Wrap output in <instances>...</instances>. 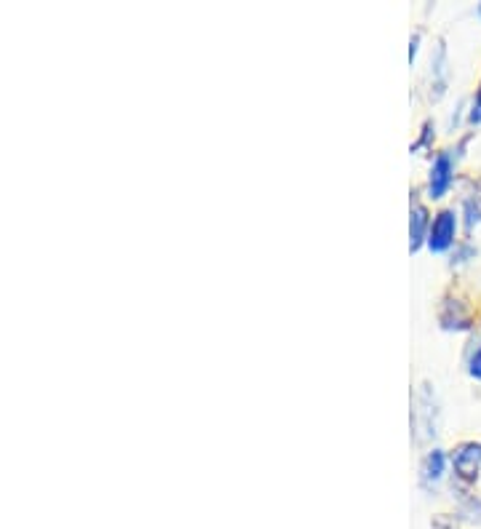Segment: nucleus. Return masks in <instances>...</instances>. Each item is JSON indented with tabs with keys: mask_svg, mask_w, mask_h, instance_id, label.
<instances>
[{
	"mask_svg": "<svg viewBox=\"0 0 481 529\" xmlns=\"http://www.w3.org/2000/svg\"><path fill=\"white\" fill-rule=\"evenodd\" d=\"M441 324H444V329H468V316L460 308V302H447V308L441 313Z\"/></svg>",
	"mask_w": 481,
	"mask_h": 529,
	"instance_id": "obj_5",
	"label": "nucleus"
},
{
	"mask_svg": "<svg viewBox=\"0 0 481 529\" xmlns=\"http://www.w3.org/2000/svg\"><path fill=\"white\" fill-rule=\"evenodd\" d=\"M465 222H468V228H473L476 222H481V198L471 196L465 201Z\"/></svg>",
	"mask_w": 481,
	"mask_h": 529,
	"instance_id": "obj_7",
	"label": "nucleus"
},
{
	"mask_svg": "<svg viewBox=\"0 0 481 529\" xmlns=\"http://www.w3.org/2000/svg\"><path fill=\"white\" fill-rule=\"evenodd\" d=\"M441 473H444V455H441L439 449H433L431 455L425 457L423 479L425 481H439Z\"/></svg>",
	"mask_w": 481,
	"mask_h": 529,
	"instance_id": "obj_6",
	"label": "nucleus"
},
{
	"mask_svg": "<svg viewBox=\"0 0 481 529\" xmlns=\"http://www.w3.org/2000/svg\"><path fill=\"white\" fill-rule=\"evenodd\" d=\"M425 230H428V212L425 206H412V220H409V249L417 252L425 241Z\"/></svg>",
	"mask_w": 481,
	"mask_h": 529,
	"instance_id": "obj_4",
	"label": "nucleus"
},
{
	"mask_svg": "<svg viewBox=\"0 0 481 529\" xmlns=\"http://www.w3.org/2000/svg\"><path fill=\"white\" fill-rule=\"evenodd\" d=\"M452 465H455V473L463 481L476 479L481 468V444H463V447L455 452Z\"/></svg>",
	"mask_w": 481,
	"mask_h": 529,
	"instance_id": "obj_2",
	"label": "nucleus"
},
{
	"mask_svg": "<svg viewBox=\"0 0 481 529\" xmlns=\"http://www.w3.org/2000/svg\"><path fill=\"white\" fill-rule=\"evenodd\" d=\"M471 121L473 123H481V89H479V94H476V102H473Z\"/></svg>",
	"mask_w": 481,
	"mask_h": 529,
	"instance_id": "obj_9",
	"label": "nucleus"
},
{
	"mask_svg": "<svg viewBox=\"0 0 481 529\" xmlns=\"http://www.w3.org/2000/svg\"><path fill=\"white\" fill-rule=\"evenodd\" d=\"M471 375L476 377V380H481V345H479V350L473 353V359H471Z\"/></svg>",
	"mask_w": 481,
	"mask_h": 529,
	"instance_id": "obj_8",
	"label": "nucleus"
},
{
	"mask_svg": "<svg viewBox=\"0 0 481 529\" xmlns=\"http://www.w3.org/2000/svg\"><path fill=\"white\" fill-rule=\"evenodd\" d=\"M455 230H457V220L452 212H441L431 225V233H428V246L431 252H444L452 246L455 241Z\"/></svg>",
	"mask_w": 481,
	"mask_h": 529,
	"instance_id": "obj_1",
	"label": "nucleus"
},
{
	"mask_svg": "<svg viewBox=\"0 0 481 529\" xmlns=\"http://www.w3.org/2000/svg\"><path fill=\"white\" fill-rule=\"evenodd\" d=\"M433 529H452V527H447V524H436V527Z\"/></svg>",
	"mask_w": 481,
	"mask_h": 529,
	"instance_id": "obj_10",
	"label": "nucleus"
},
{
	"mask_svg": "<svg viewBox=\"0 0 481 529\" xmlns=\"http://www.w3.org/2000/svg\"><path fill=\"white\" fill-rule=\"evenodd\" d=\"M452 155L441 153L436 161H433L431 169V182H428V190H431L433 198H441L452 185Z\"/></svg>",
	"mask_w": 481,
	"mask_h": 529,
	"instance_id": "obj_3",
	"label": "nucleus"
}]
</instances>
